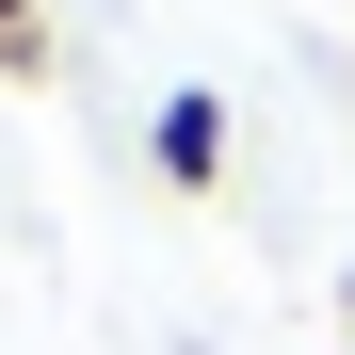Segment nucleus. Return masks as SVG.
Wrapping results in <instances>:
<instances>
[{"instance_id": "f257e3e1", "label": "nucleus", "mask_w": 355, "mask_h": 355, "mask_svg": "<svg viewBox=\"0 0 355 355\" xmlns=\"http://www.w3.org/2000/svg\"><path fill=\"white\" fill-rule=\"evenodd\" d=\"M146 178H162V194H226V97L210 81H178L146 113Z\"/></svg>"}, {"instance_id": "f03ea898", "label": "nucleus", "mask_w": 355, "mask_h": 355, "mask_svg": "<svg viewBox=\"0 0 355 355\" xmlns=\"http://www.w3.org/2000/svg\"><path fill=\"white\" fill-rule=\"evenodd\" d=\"M65 49H49V0H0V81H49Z\"/></svg>"}, {"instance_id": "7ed1b4c3", "label": "nucleus", "mask_w": 355, "mask_h": 355, "mask_svg": "<svg viewBox=\"0 0 355 355\" xmlns=\"http://www.w3.org/2000/svg\"><path fill=\"white\" fill-rule=\"evenodd\" d=\"M339 307H355V259H339Z\"/></svg>"}]
</instances>
